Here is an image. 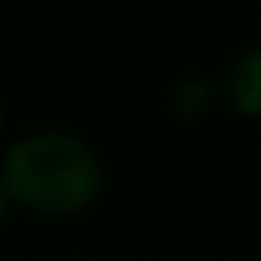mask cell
I'll return each mask as SVG.
<instances>
[{
  "label": "cell",
  "instance_id": "obj_2",
  "mask_svg": "<svg viewBox=\"0 0 261 261\" xmlns=\"http://www.w3.org/2000/svg\"><path fill=\"white\" fill-rule=\"evenodd\" d=\"M227 96L234 112L242 115H261V46L246 50L227 73Z\"/></svg>",
  "mask_w": 261,
  "mask_h": 261
},
{
  "label": "cell",
  "instance_id": "obj_1",
  "mask_svg": "<svg viewBox=\"0 0 261 261\" xmlns=\"http://www.w3.org/2000/svg\"><path fill=\"white\" fill-rule=\"evenodd\" d=\"M12 204L35 215H73L85 212L104 188L96 150L69 130L27 135L4 158L0 173Z\"/></svg>",
  "mask_w": 261,
  "mask_h": 261
},
{
  "label": "cell",
  "instance_id": "obj_3",
  "mask_svg": "<svg viewBox=\"0 0 261 261\" xmlns=\"http://www.w3.org/2000/svg\"><path fill=\"white\" fill-rule=\"evenodd\" d=\"M8 207H12V196H8V188H4V180H0V223L8 219Z\"/></svg>",
  "mask_w": 261,
  "mask_h": 261
},
{
  "label": "cell",
  "instance_id": "obj_4",
  "mask_svg": "<svg viewBox=\"0 0 261 261\" xmlns=\"http://www.w3.org/2000/svg\"><path fill=\"white\" fill-rule=\"evenodd\" d=\"M0 123H4V104H0Z\"/></svg>",
  "mask_w": 261,
  "mask_h": 261
}]
</instances>
